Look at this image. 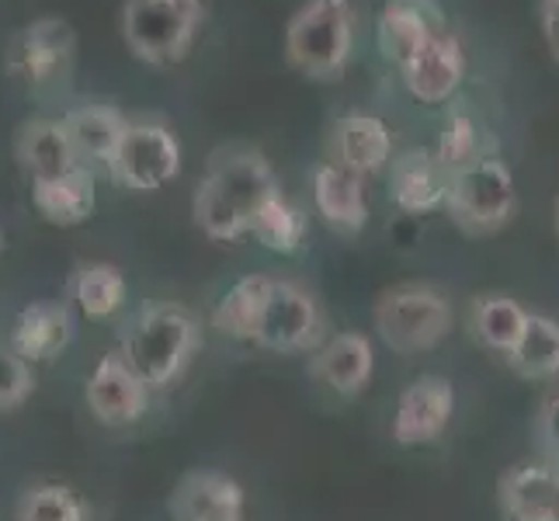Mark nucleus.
<instances>
[{
  "instance_id": "f257e3e1",
  "label": "nucleus",
  "mask_w": 559,
  "mask_h": 521,
  "mask_svg": "<svg viewBox=\"0 0 559 521\" xmlns=\"http://www.w3.org/2000/svg\"><path fill=\"white\" fill-rule=\"evenodd\" d=\"M278 191L275 170L258 150H223L195 191V223L205 237L234 244L250 234L258 209Z\"/></svg>"
},
{
  "instance_id": "f03ea898",
  "label": "nucleus",
  "mask_w": 559,
  "mask_h": 521,
  "mask_svg": "<svg viewBox=\"0 0 559 521\" xmlns=\"http://www.w3.org/2000/svg\"><path fill=\"white\" fill-rule=\"evenodd\" d=\"M199 347L202 327L195 313L178 303H153L129 323L122 338V358L150 390H167L170 382L181 379Z\"/></svg>"
},
{
  "instance_id": "7ed1b4c3",
  "label": "nucleus",
  "mask_w": 559,
  "mask_h": 521,
  "mask_svg": "<svg viewBox=\"0 0 559 521\" xmlns=\"http://www.w3.org/2000/svg\"><path fill=\"white\" fill-rule=\"evenodd\" d=\"M355 46V11L348 0H306L285 28V56L310 81H331Z\"/></svg>"
},
{
  "instance_id": "20e7f679",
  "label": "nucleus",
  "mask_w": 559,
  "mask_h": 521,
  "mask_svg": "<svg viewBox=\"0 0 559 521\" xmlns=\"http://www.w3.org/2000/svg\"><path fill=\"white\" fill-rule=\"evenodd\" d=\"M202 17V0H126L122 35L136 60L175 67L195 43Z\"/></svg>"
},
{
  "instance_id": "39448f33",
  "label": "nucleus",
  "mask_w": 559,
  "mask_h": 521,
  "mask_svg": "<svg viewBox=\"0 0 559 521\" xmlns=\"http://www.w3.org/2000/svg\"><path fill=\"white\" fill-rule=\"evenodd\" d=\"M376 331L400 355L431 352L452 331V306L431 285L385 288L376 303Z\"/></svg>"
},
{
  "instance_id": "423d86ee",
  "label": "nucleus",
  "mask_w": 559,
  "mask_h": 521,
  "mask_svg": "<svg viewBox=\"0 0 559 521\" xmlns=\"http://www.w3.org/2000/svg\"><path fill=\"white\" fill-rule=\"evenodd\" d=\"M445 209L452 223L469 237H487L504 229L518 209V188L511 167L497 157H484L469 164L466 170L452 174Z\"/></svg>"
},
{
  "instance_id": "0eeeda50",
  "label": "nucleus",
  "mask_w": 559,
  "mask_h": 521,
  "mask_svg": "<svg viewBox=\"0 0 559 521\" xmlns=\"http://www.w3.org/2000/svg\"><path fill=\"white\" fill-rule=\"evenodd\" d=\"M76 60V35L63 17H38L14 35L8 49V70L25 87L46 94L70 84Z\"/></svg>"
},
{
  "instance_id": "6e6552de",
  "label": "nucleus",
  "mask_w": 559,
  "mask_h": 521,
  "mask_svg": "<svg viewBox=\"0 0 559 521\" xmlns=\"http://www.w3.org/2000/svg\"><path fill=\"white\" fill-rule=\"evenodd\" d=\"M181 170V146L170 126L153 119H132L122 132L108 174L129 191H160Z\"/></svg>"
},
{
  "instance_id": "1a4fd4ad",
  "label": "nucleus",
  "mask_w": 559,
  "mask_h": 521,
  "mask_svg": "<svg viewBox=\"0 0 559 521\" xmlns=\"http://www.w3.org/2000/svg\"><path fill=\"white\" fill-rule=\"evenodd\" d=\"M320 334H323V317L317 299L302 285L275 279L254 344L288 355V352H310V347L320 344Z\"/></svg>"
},
{
  "instance_id": "9d476101",
  "label": "nucleus",
  "mask_w": 559,
  "mask_h": 521,
  "mask_svg": "<svg viewBox=\"0 0 559 521\" xmlns=\"http://www.w3.org/2000/svg\"><path fill=\"white\" fill-rule=\"evenodd\" d=\"M441 32H449V22L435 0H385L376 22L379 49L396 70L411 67Z\"/></svg>"
},
{
  "instance_id": "9b49d317",
  "label": "nucleus",
  "mask_w": 559,
  "mask_h": 521,
  "mask_svg": "<svg viewBox=\"0 0 559 521\" xmlns=\"http://www.w3.org/2000/svg\"><path fill=\"white\" fill-rule=\"evenodd\" d=\"M455 411V390L441 376H420L400 393L396 414H393V438L396 446H431L445 435Z\"/></svg>"
},
{
  "instance_id": "f8f14e48",
  "label": "nucleus",
  "mask_w": 559,
  "mask_h": 521,
  "mask_svg": "<svg viewBox=\"0 0 559 521\" xmlns=\"http://www.w3.org/2000/svg\"><path fill=\"white\" fill-rule=\"evenodd\" d=\"M150 386L136 376V369L119 355H105L87 379V407L105 428H126L146 414Z\"/></svg>"
},
{
  "instance_id": "ddd939ff",
  "label": "nucleus",
  "mask_w": 559,
  "mask_h": 521,
  "mask_svg": "<svg viewBox=\"0 0 559 521\" xmlns=\"http://www.w3.org/2000/svg\"><path fill=\"white\" fill-rule=\"evenodd\" d=\"M449 188H452V174L445 164L438 161L435 150H407L393 161L390 174V199L411 212V216H424V212H435L449 202Z\"/></svg>"
},
{
  "instance_id": "4468645a",
  "label": "nucleus",
  "mask_w": 559,
  "mask_h": 521,
  "mask_svg": "<svg viewBox=\"0 0 559 521\" xmlns=\"http://www.w3.org/2000/svg\"><path fill=\"white\" fill-rule=\"evenodd\" d=\"M403 84L424 105H441L459 91L462 76H466V49L462 38L449 28L435 35L428 49H424L411 67H403Z\"/></svg>"
},
{
  "instance_id": "2eb2a0df",
  "label": "nucleus",
  "mask_w": 559,
  "mask_h": 521,
  "mask_svg": "<svg viewBox=\"0 0 559 521\" xmlns=\"http://www.w3.org/2000/svg\"><path fill=\"white\" fill-rule=\"evenodd\" d=\"M334 164L348 167L358 178H372L393 164V132L379 115H344L331 132Z\"/></svg>"
},
{
  "instance_id": "dca6fc26",
  "label": "nucleus",
  "mask_w": 559,
  "mask_h": 521,
  "mask_svg": "<svg viewBox=\"0 0 559 521\" xmlns=\"http://www.w3.org/2000/svg\"><path fill=\"white\" fill-rule=\"evenodd\" d=\"M63 132L73 146V157L81 167H108L115 150L122 143V132L129 126L126 115L115 105H102V102H87L76 105L63 115Z\"/></svg>"
},
{
  "instance_id": "f3484780",
  "label": "nucleus",
  "mask_w": 559,
  "mask_h": 521,
  "mask_svg": "<svg viewBox=\"0 0 559 521\" xmlns=\"http://www.w3.org/2000/svg\"><path fill=\"white\" fill-rule=\"evenodd\" d=\"M497 500L508 521H559V473L525 462L497 479Z\"/></svg>"
},
{
  "instance_id": "a211bd4d",
  "label": "nucleus",
  "mask_w": 559,
  "mask_h": 521,
  "mask_svg": "<svg viewBox=\"0 0 559 521\" xmlns=\"http://www.w3.org/2000/svg\"><path fill=\"white\" fill-rule=\"evenodd\" d=\"M175 521H243V490L223 473H188L170 494Z\"/></svg>"
},
{
  "instance_id": "6ab92c4d",
  "label": "nucleus",
  "mask_w": 559,
  "mask_h": 521,
  "mask_svg": "<svg viewBox=\"0 0 559 521\" xmlns=\"http://www.w3.org/2000/svg\"><path fill=\"white\" fill-rule=\"evenodd\" d=\"M313 205L323 223L337 234H358L369 220V196H365V178L352 174L334 161L313 170Z\"/></svg>"
},
{
  "instance_id": "aec40b11",
  "label": "nucleus",
  "mask_w": 559,
  "mask_h": 521,
  "mask_svg": "<svg viewBox=\"0 0 559 521\" xmlns=\"http://www.w3.org/2000/svg\"><path fill=\"white\" fill-rule=\"evenodd\" d=\"M376 355L372 344L365 334L344 331L331 338L323 347H317V355L310 358V372L320 379L326 390H334L337 396H358L372 379Z\"/></svg>"
},
{
  "instance_id": "412c9836",
  "label": "nucleus",
  "mask_w": 559,
  "mask_h": 521,
  "mask_svg": "<svg viewBox=\"0 0 559 521\" xmlns=\"http://www.w3.org/2000/svg\"><path fill=\"white\" fill-rule=\"evenodd\" d=\"M73 341V313L67 303H32L11 327V347L28 365L52 362Z\"/></svg>"
},
{
  "instance_id": "4be33fe9",
  "label": "nucleus",
  "mask_w": 559,
  "mask_h": 521,
  "mask_svg": "<svg viewBox=\"0 0 559 521\" xmlns=\"http://www.w3.org/2000/svg\"><path fill=\"white\" fill-rule=\"evenodd\" d=\"M32 202L35 212L43 216L49 226H81L94 216V202H98V191H94V170L76 164L73 170L60 174V178L49 181H32Z\"/></svg>"
},
{
  "instance_id": "5701e85b",
  "label": "nucleus",
  "mask_w": 559,
  "mask_h": 521,
  "mask_svg": "<svg viewBox=\"0 0 559 521\" xmlns=\"http://www.w3.org/2000/svg\"><path fill=\"white\" fill-rule=\"evenodd\" d=\"M14 157L32 181H49L76 167L60 119H28L14 137Z\"/></svg>"
},
{
  "instance_id": "b1692460",
  "label": "nucleus",
  "mask_w": 559,
  "mask_h": 521,
  "mask_svg": "<svg viewBox=\"0 0 559 521\" xmlns=\"http://www.w3.org/2000/svg\"><path fill=\"white\" fill-rule=\"evenodd\" d=\"M272 285L275 279L267 275H247L237 285H229L226 296L216 303V310H212V327L234 341H258Z\"/></svg>"
},
{
  "instance_id": "393cba45",
  "label": "nucleus",
  "mask_w": 559,
  "mask_h": 521,
  "mask_svg": "<svg viewBox=\"0 0 559 521\" xmlns=\"http://www.w3.org/2000/svg\"><path fill=\"white\" fill-rule=\"evenodd\" d=\"M508 362H511V369L528 382L556 379L559 376V323L552 317L528 313L525 331L511 347Z\"/></svg>"
},
{
  "instance_id": "a878e982",
  "label": "nucleus",
  "mask_w": 559,
  "mask_h": 521,
  "mask_svg": "<svg viewBox=\"0 0 559 521\" xmlns=\"http://www.w3.org/2000/svg\"><path fill=\"white\" fill-rule=\"evenodd\" d=\"M70 299L91 320H108L126 303V279L115 264H81L70 279Z\"/></svg>"
},
{
  "instance_id": "bb28decb",
  "label": "nucleus",
  "mask_w": 559,
  "mask_h": 521,
  "mask_svg": "<svg viewBox=\"0 0 559 521\" xmlns=\"http://www.w3.org/2000/svg\"><path fill=\"white\" fill-rule=\"evenodd\" d=\"M250 234H254L267 250L288 258V254H299L302 250L306 234H310V216L278 191V196H272L258 209L254 223H250Z\"/></svg>"
},
{
  "instance_id": "cd10ccee",
  "label": "nucleus",
  "mask_w": 559,
  "mask_h": 521,
  "mask_svg": "<svg viewBox=\"0 0 559 521\" xmlns=\"http://www.w3.org/2000/svg\"><path fill=\"white\" fill-rule=\"evenodd\" d=\"M528 323V313L508 296H484L473 306V331L487 347L500 355H511V347L518 344Z\"/></svg>"
},
{
  "instance_id": "c85d7f7f",
  "label": "nucleus",
  "mask_w": 559,
  "mask_h": 521,
  "mask_svg": "<svg viewBox=\"0 0 559 521\" xmlns=\"http://www.w3.org/2000/svg\"><path fill=\"white\" fill-rule=\"evenodd\" d=\"M14 521H87V505L67 484H35L17 497Z\"/></svg>"
},
{
  "instance_id": "c756f323",
  "label": "nucleus",
  "mask_w": 559,
  "mask_h": 521,
  "mask_svg": "<svg viewBox=\"0 0 559 521\" xmlns=\"http://www.w3.org/2000/svg\"><path fill=\"white\" fill-rule=\"evenodd\" d=\"M438 161L445 164L449 174H459L466 170L469 164L484 161V129L473 119L469 111H452L445 126H441V137H438Z\"/></svg>"
},
{
  "instance_id": "7c9ffc66",
  "label": "nucleus",
  "mask_w": 559,
  "mask_h": 521,
  "mask_svg": "<svg viewBox=\"0 0 559 521\" xmlns=\"http://www.w3.org/2000/svg\"><path fill=\"white\" fill-rule=\"evenodd\" d=\"M35 390L32 365L14 352V347L0 344V414L17 411Z\"/></svg>"
},
{
  "instance_id": "2f4dec72",
  "label": "nucleus",
  "mask_w": 559,
  "mask_h": 521,
  "mask_svg": "<svg viewBox=\"0 0 559 521\" xmlns=\"http://www.w3.org/2000/svg\"><path fill=\"white\" fill-rule=\"evenodd\" d=\"M535 435H538V446H543L549 466L559 470V396H549L543 403V411L535 417Z\"/></svg>"
},
{
  "instance_id": "473e14b6",
  "label": "nucleus",
  "mask_w": 559,
  "mask_h": 521,
  "mask_svg": "<svg viewBox=\"0 0 559 521\" xmlns=\"http://www.w3.org/2000/svg\"><path fill=\"white\" fill-rule=\"evenodd\" d=\"M543 35L552 60L559 63V0H543Z\"/></svg>"
},
{
  "instance_id": "72a5a7b5",
  "label": "nucleus",
  "mask_w": 559,
  "mask_h": 521,
  "mask_svg": "<svg viewBox=\"0 0 559 521\" xmlns=\"http://www.w3.org/2000/svg\"><path fill=\"white\" fill-rule=\"evenodd\" d=\"M556 234H559V199H556Z\"/></svg>"
},
{
  "instance_id": "f704fd0d",
  "label": "nucleus",
  "mask_w": 559,
  "mask_h": 521,
  "mask_svg": "<svg viewBox=\"0 0 559 521\" xmlns=\"http://www.w3.org/2000/svg\"><path fill=\"white\" fill-rule=\"evenodd\" d=\"M0 254H4V234H0Z\"/></svg>"
},
{
  "instance_id": "c9c22d12",
  "label": "nucleus",
  "mask_w": 559,
  "mask_h": 521,
  "mask_svg": "<svg viewBox=\"0 0 559 521\" xmlns=\"http://www.w3.org/2000/svg\"><path fill=\"white\" fill-rule=\"evenodd\" d=\"M556 473H559V470H556Z\"/></svg>"
}]
</instances>
